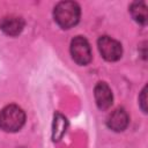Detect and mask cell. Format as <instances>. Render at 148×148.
Here are the masks:
<instances>
[{
	"instance_id": "ba28073f",
	"label": "cell",
	"mask_w": 148,
	"mask_h": 148,
	"mask_svg": "<svg viewBox=\"0 0 148 148\" xmlns=\"http://www.w3.org/2000/svg\"><path fill=\"white\" fill-rule=\"evenodd\" d=\"M67 119L60 114V113H57L54 114V119H53V127H52V138L54 141H59L64 134L66 133V130H67Z\"/></svg>"
},
{
	"instance_id": "8992f818",
	"label": "cell",
	"mask_w": 148,
	"mask_h": 148,
	"mask_svg": "<svg viewBox=\"0 0 148 148\" xmlns=\"http://www.w3.org/2000/svg\"><path fill=\"white\" fill-rule=\"evenodd\" d=\"M128 114L124 109H116L110 116L108 117L106 124L109 128H111L114 132H121L124 131L128 125Z\"/></svg>"
},
{
	"instance_id": "3957f363",
	"label": "cell",
	"mask_w": 148,
	"mask_h": 148,
	"mask_svg": "<svg viewBox=\"0 0 148 148\" xmlns=\"http://www.w3.org/2000/svg\"><path fill=\"white\" fill-rule=\"evenodd\" d=\"M71 54L73 60L79 65H87L91 60V50L88 40L81 36L71 42Z\"/></svg>"
},
{
	"instance_id": "8fae6325",
	"label": "cell",
	"mask_w": 148,
	"mask_h": 148,
	"mask_svg": "<svg viewBox=\"0 0 148 148\" xmlns=\"http://www.w3.org/2000/svg\"><path fill=\"white\" fill-rule=\"evenodd\" d=\"M21 148H23V147H21Z\"/></svg>"
},
{
	"instance_id": "9c48e42d",
	"label": "cell",
	"mask_w": 148,
	"mask_h": 148,
	"mask_svg": "<svg viewBox=\"0 0 148 148\" xmlns=\"http://www.w3.org/2000/svg\"><path fill=\"white\" fill-rule=\"evenodd\" d=\"M132 17L140 24H146L147 18H148V13H147V7L145 2H133L130 8Z\"/></svg>"
},
{
	"instance_id": "30bf717a",
	"label": "cell",
	"mask_w": 148,
	"mask_h": 148,
	"mask_svg": "<svg viewBox=\"0 0 148 148\" xmlns=\"http://www.w3.org/2000/svg\"><path fill=\"white\" fill-rule=\"evenodd\" d=\"M146 87L143 88V90L141 91V96H140V105H141V109L143 110V112H147V102H146Z\"/></svg>"
},
{
	"instance_id": "277c9868",
	"label": "cell",
	"mask_w": 148,
	"mask_h": 148,
	"mask_svg": "<svg viewBox=\"0 0 148 148\" xmlns=\"http://www.w3.org/2000/svg\"><path fill=\"white\" fill-rule=\"evenodd\" d=\"M97 45H98V50H99L102 57L105 60L116 61V60L120 59L123 49H121L120 43L117 42L116 39L108 37V36H103L98 39Z\"/></svg>"
},
{
	"instance_id": "5b68a950",
	"label": "cell",
	"mask_w": 148,
	"mask_h": 148,
	"mask_svg": "<svg viewBox=\"0 0 148 148\" xmlns=\"http://www.w3.org/2000/svg\"><path fill=\"white\" fill-rule=\"evenodd\" d=\"M95 101L101 110H106L111 106L113 96L110 87L105 82H98L95 87Z\"/></svg>"
},
{
	"instance_id": "6da1fadb",
	"label": "cell",
	"mask_w": 148,
	"mask_h": 148,
	"mask_svg": "<svg viewBox=\"0 0 148 148\" xmlns=\"http://www.w3.org/2000/svg\"><path fill=\"white\" fill-rule=\"evenodd\" d=\"M80 7L73 1H61L54 7V20L62 29L74 27L80 20Z\"/></svg>"
},
{
	"instance_id": "7a4b0ae2",
	"label": "cell",
	"mask_w": 148,
	"mask_h": 148,
	"mask_svg": "<svg viewBox=\"0 0 148 148\" xmlns=\"http://www.w3.org/2000/svg\"><path fill=\"white\" fill-rule=\"evenodd\" d=\"M24 111L17 105H7L0 111V128L6 132H16L24 125Z\"/></svg>"
},
{
	"instance_id": "52a82bcc",
	"label": "cell",
	"mask_w": 148,
	"mask_h": 148,
	"mask_svg": "<svg viewBox=\"0 0 148 148\" xmlns=\"http://www.w3.org/2000/svg\"><path fill=\"white\" fill-rule=\"evenodd\" d=\"M24 28V21L18 16H6L0 20V29L9 35L17 36Z\"/></svg>"
}]
</instances>
